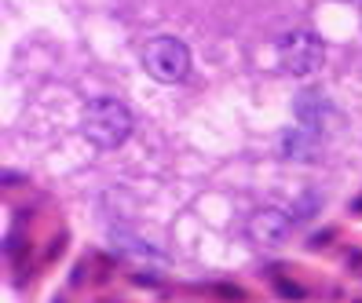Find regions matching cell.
<instances>
[{
	"label": "cell",
	"mask_w": 362,
	"mask_h": 303,
	"mask_svg": "<svg viewBox=\"0 0 362 303\" xmlns=\"http://www.w3.org/2000/svg\"><path fill=\"white\" fill-rule=\"evenodd\" d=\"M81 132L92 146L99 150H117L124 139L132 136V114L121 99L110 95H99L92 102H84V114H81Z\"/></svg>",
	"instance_id": "cell-1"
},
{
	"label": "cell",
	"mask_w": 362,
	"mask_h": 303,
	"mask_svg": "<svg viewBox=\"0 0 362 303\" xmlns=\"http://www.w3.org/2000/svg\"><path fill=\"white\" fill-rule=\"evenodd\" d=\"M139 59H143V70L158 84H180L190 73V52L180 37H151Z\"/></svg>",
	"instance_id": "cell-2"
},
{
	"label": "cell",
	"mask_w": 362,
	"mask_h": 303,
	"mask_svg": "<svg viewBox=\"0 0 362 303\" xmlns=\"http://www.w3.org/2000/svg\"><path fill=\"white\" fill-rule=\"evenodd\" d=\"M279 62L282 70L293 73V77H311L322 70L326 62V44L322 37L311 33V30H293L279 40Z\"/></svg>",
	"instance_id": "cell-3"
},
{
	"label": "cell",
	"mask_w": 362,
	"mask_h": 303,
	"mask_svg": "<svg viewBox=\"0 0 362 303\" xmlns=\"http://www.w3.org/2000/svg\"><path fill=\"white\" fill-rule=\"evenodd\" d=\"M286 230H289V215L279 212V208H264V212L252 215V223H249V234L257 237V242H264V245L282 242Z\"/></svg>",
	"instance_id": "cell-4"
},
{
	"label": "cell",
	"mask_w": 362,
	"mask_h": 303,
	"mask_svg": "<svg viewBox=\"0 0 362 303\" xmlns=\"http://www.w3.org/2000/svg\"><path fill=\"white\" fill-rule=\"evenodd\" d=\"M355 4H362V0H355Z\"/></svg>",
	"instance_id": "cell-5"
}]
</instances>
